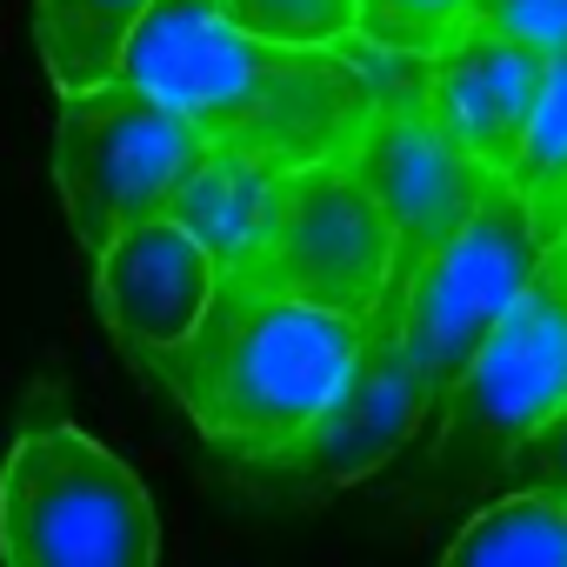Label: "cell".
<instances>
[{
    "mask_svg": "<svg viewBox=\"0 0 567 567\" xmlns=\"http://www.w3.org/2000/svg\"><path fill=\"white\" fill-rule=\"evenodd\" d=\"M220 14L240 34L295 54H341L361 41V0H220Z\"/></svg>",
    "mask_w": 567,
    "mask_h": 567,
    "instance_id": "2e32d148",
    "label": "cell"
},
{
    "mask_svg": "<svg viewBox=\"0 0 567 567\" xmlns=\"http://www.w3.org/2000/svg\"><path fill=\"white\" fill-rule=\"evenodd\" d=\"M547 81H554V54L520 34H501L487 21H474L441 61H427V101H434L441 127L501 181L514 174V161L540 121Z\"/></svg>",
    "mask_w": 567,
    "mask_h": 567,
    "instance_id": "30bf717a",
    "label": "cell"
},
{
    "mask_svg": "<svg viewBox=\"0 0 567 567\" xmlns=\"http://www.w3.org/2000/svg\"><path fill=\"white\" fill-rule=\"evenodd\" d=\"M554 247L540 240L527 200L514 181H494L474 220L408 280V354L434 394V408L454 401L474 354L494 341V328L514 315V301L534 288V274Z\"/></svg>",
    "mask_w": 567,
    "mask_h": 567,
    "instance_id": "9c48e42d",
    "label": "cell"
},
{
    "mask_svg": "<svg viewBox=\"0 0 567 567\" xmlns=\"http://www.w3.org/2000/svg\"><path fill=\"white\" fill-rule=\"evenodd\" d=\"M121 81L187 114L207 147L267 154L288 167L341 161L374 107V81L354 48H267L220 14V0H161L127 48Z\"/></svg>",
    "mask_w": 567,
    "mask_h": 567,
    "instance_id": "6da1fadb",
    "label": "cell"
},
{
    "mask_svg": "<svg viewBox=\"0 0 567 567\" xmlns=\"http://www.w3.org/2000/svg\"><path fill=\"white\" fill-rule=\"evenodd\" d=\"M514 194L527 200L534 227L547 247L567 240V54L554 61V81H547V101H540V121L514 161Z\"/></svg>",
    "mask_w": 567,
    "mask_h": 567,
    "instance_id": "9a60e30c",
    "label": "cell"
},
{
    "mask_svg": "<svg viewBox=\"0 0 567 567\" xmlns=\"http://www.w3.org/2000/svg\"><path fill=\"white\" fill-rule=\"evenodd\" d=\"M501 494H554V501H567V408L507 461Z\"/></svg>",
    "mask_w": 567,
    "mask_h": 567,
    "instance_id": "ac0fdd59",
    "label": "cell"
},
{
    "mask_svg": "<svg viewBox=\"0 0 567 567\" xmlns=\"http://www.w3.org/2000/svg\"><path fill=\"white\" fill-rule=\"evenodd\" d=\"M481 21L547 48L554 61L567 54V0H481Z\"/></svg>",
    "mask_w": 567,
    "mask_h": 567,
    "instance_id": "d6986e66",
    "label": "cell"
},
{
    "mask_svg": "<svg viewBox=\"0 0 567 567\" xmlns=\"http://www.w3.org/2000/svg\"><path fill=\"white\" fill-rule=\"evenodd\" d=\"M368 328L267 295L240 274H220L207 321L174 348L141 361L174 408L200 427L214 461H254L301 441L354 381Z\"/></svg>",
    "mask_w": 567,
    "mask_h": 567,
    "instance_id": "7a4b0ae2",
    "label": "cell"
},
{
    "mask_svg": "<svg viewBox=\"0 0 567 567\" xmlns=\"http://www.w3.org/2000/svg\"><path fill=\"white\" fill-rule=\"evenodd\" d=\"M441 567H567V501L494 494L481 514H467Z\"/></svg>",
    "mask_w": 567,
    "mask_h": 567,
    "instance_id": "5bb4252c",
    "label": "cell"
},
{
    "mask_svg": "<svg viewBox=\"0 0 567 567\" xmlns=\"http://www.w3.org/2000/svg\"><path fill=\"white\" fill-rule=\"evenodd\" d=\"M161 0H34V54L61 101L121 81L134 34Z\"/></svg>",
    "mask_w": 567,
    "mask_h": 567,
    "instance_id": "4fadbf2b",
    "label": "cell"
},
{
    "mask_svg": "<svg viewBox=\"0 0 567 567\" xmlns=\"http://www.w3.org/2000/svg\"><path fill=\"white\" fill-rule=\"evenodd\" d=\"M220 267L181 220H147L94 260V301L127 361L174 354L214 308Z\"/></svg>",
    "mask_w": 567,
    "mask_h": 567,
    "instance_id": "8fae6325",
    "label": "cell"
},
{
    "mask_svg": "<svg viewBox=\"0 0 567 567\" xmlns=\"http://www.w3.org/2000/svg\"><path fill=\"white\" fill-rule=\"evenodd\" d=\"M361 68L374 81V107L354 134V147L341 154V167L374 194V207L394 227V280H408L474 220V207L487 200V187L501 174H487L434 114L427 101V61H401V54H374L361 48Z\"/></svg>",
    "mask_w": 567,
    "mask_h": 567,
    "instance_id": "8992f818",
    "label": "cell"
},
{
    "mask_svg": "<svg viewBox=\"0 0 567 567\" xmlns=\"http://www.w3.org/2000/svg\"><path fill=\"white\" fill-rule=\"evenodd\" d=\"M288 174H301V167L267 161V154L207 147V161L187 174V187H181V200H174L167 220H181V227L214 254V267L234 274V267H247V254L260 247V227H267L274 194H280V181H288Z\"/></svg>",
    "mask_w": 567,
    "mask_h": 567,
    "instance_id": "7c38bea8",
    "label": "cell"
},
{
    "mask_svg": "<svg viewBox=\"0 0 567 567\" xmlns=\"http://www.w3.org/2000/svg\"><path fill=\"white\" fill-rule=\"evenodd\" d=\"M434 394L408 354V288L394 280V295L381 301V315L368 321V341H361V361H354V381L341 388V401L288 447L274 454H254V461H227V481H240L247 494H267V501H321L334 487H354L368 481L381 461H394L427 421H434Z\"/></svg>",
    "mask_w": 567,
    "mask_h": 567,
    "instance_id": "52a82bcc",
    "label": "cell"
},
{
    "mask_svg": "<svg viewBox=\"0 0 567 567\" xmlns=\"http://www.w3.org/2000/svg\"><path fill=\"white\" fill-rule=\"evenodd\" d=\"M234 274L267 295L368 328L394 295V227L341 161H321L280 181L260 247Z\"/></svg>",
    "mask_w": 567,
    "mask_h": 567,
    "instance_id": "ba28073f",
    "label": "cell"
},
{
    "mask_svg": "<svg viewBox=\"0 0 567 567\" xmlns=\"http://www.w3.org/2000/svg\"><path fill=\"white\" fill-rule=\"evenodd\" d=\"M481 21V0H361V48L401 61H441Z\"/></svg>",
    "mask_w": 567,
    "mask_h": 567,
    "instance_id": "e0dca14e",
    "label": "cell"
},
{
    "mask_svg": "<svg viewBox=\"0 0 567 567\" xmlns=\"http://www.w3.org/2000/svg\"><path fill=\"white\" fill-rule=\"evenodd\" d=\"M567 408V240L540 260L534 288L494 328V341L461 374L441 408V441L427 461V487L467 494L501 487L507 461Z\"/></svg>",
    "mask_w": 567,
    "mask_h": 567,
    "instance_id": "5b68a950",
    "label": "cell"
},
{
    "mask_svg": "<svg viewBox=\"0 0 567 567\" xmlns=\"http://www.w3.org/2000/svg\"><path fill=\"white\" fill-rule=\"evenodd\" d=\"M200 161H207V134L134 81H107L94 94L61 101L54 181L87 260H101L121 234L167 220Z\"/></svg>",
    "mask_w": 567,
    "mask_h": 567,
    "instance_id": "277c9868",
    "label": "cell"
},
{
    "mask_svg": "<svg viewBox=\"0 0 567 567\" xmlns=\"http://www.w3.org/2000/svg\"><path fill=\"white\" fill-rule=\"evenodd\" d=\"M161 520L134 467L61 414L0 461V567H154Z\"/></svg>",
    "mask_w": 567,
    "mask_h": 567,
    "instance_id": "3957f363",
    "label": "cell"
}]
</instances>
